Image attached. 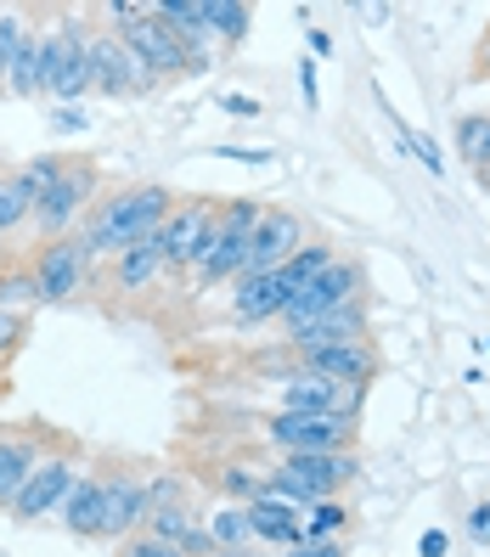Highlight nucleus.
Here are the masks:
<instances>
[{
  "instance_id": "nucleus-1",
  "label": "nucleus",
  "mask_w": 490,
  "mask_h": 557,
  "mask_svg": "<svg viewBox=\"0 0 490 557\" xmlns=\"http://www.w3.org/2000/svg\"><path fill=\"white\" fill-rule=\"evenodd\" d=\"M175 203H181L175 191L170 186H152V181L147 186H119V191H108V198H96V209L85 220V237H90L96 253L113 259L130 243H152Z\"/></svg>"
},
{
  "instance_id": "nucleus-2",
  "label": "nucleus",
  "mask_w": 490,
  "mask_h": 557,
  "mask_svg": "<svg viewBox=\"0 0 490 557\" xmlns=\"http://www.w3.org/2000/svg\"><path fill=\"white\" fill-rule=\"evenodd\" d=\"M259 220H266V203L259 198H232L220 203L215 214V232L198 253V265H192V282L198 287H215V282H237L243 276V259H248V243L259 232Z\"/></svg>"
},
{
  "instance_id": "nucleus-3",
  "label": "nucleus",
  "mask_w": 490,
  "mask_h": 557,
  "mask_svg": "<svg viewBox=\"0 0 490 557\" xmlns=\"http://www.w3.org/2000/svg\"><path fill=\"white\" fill-rule=\"evenodd\" d=\"M355 473H362V462H355L350 450H327V456H277V468H266L271 496L299 502V507L339 502L344 490L355 484Z\"/></svg>"
},
{
  "instance_id": "nucleus-4",
  "label": "nucleus",
  "mask_w": 490,
  "mask_h": 557,
  "mask_svg": "<svg viewBox=\"0 0 490 557\" xmlns=\"http://www.w3.org/2000/svg\"><path fill=\"white\" fill-rule=\"evenodd\" d=\"M259 440L277 456H327L355 445V417L333 411H266L259 417Z\"/></svg>"
},
{
  "instance_id": "nucleus-5",
  "label": "nucleus",
  "mask_w": 490,
  "mask_h": 557,
  "mask_svg": "<svg viewBox=\"0 0 490 557\" xmlns=\"http://www.w3.org/2000/svg\"><path fill=\"white\" fill-rule=\"evenodd\" d=\"M108 17H119V23H113V35L147 62V74H152V79L192 74V57H186L181 35H175V28L163 23L152 7H108Z\"/></svg>"
},
{
  "instance_id": "nucleus-6",
  "label": "nucleus",
  "mask_w": 490,
  "mask_h": 557,
  "mask_svg": "<svg viewBox=\"0 0 490 557\" xmlns=\"http://www.w3.org/2000/svg\"><path fill=\"white\" fill-rule=\"evenodd\" d=\"M350 305H367V271L355 265V259H333V265H327L316 282H305V287L287 299L282 326H287V338H293L299 326L333 315V310H350Z\"/></svg>"
},
{
  "instance_id": "nucleus-7",
  "label": "nucleus",
  "mask_w": 490,
  "mask_h": 557,
  "mask_svg": "<svg viewBox=\"0 0 490 557\" xmlns=\"http://www.w3.org/2000/svg\"><path fill=\"white\" fill-rule=\"evenodd\" d=\"M96 191H102V175H96V163H62L57 186L35 203V232H40L46 243L79 232V220H90V209H96Z\"/></svg>"
},
{
  "instance_id": "nucleus-8",
  "label": "nucleus",
  "mask_w": 490,
  "mask_h": 557,
  "mask_svg": "<svg viewBox=\"0 0 490 557\" xmlns=\"http://www.w3.org/2000/svg\"><path fill=\"white\" fill-rule=\"evenodd\" d=\"M215 214H220L215 198H181V203L170 209L163 232L152 237L158 253H163V271H192V265H198V253H204V243H209V232H215Z\"/></svg>"
},
{
  "instance_id": "nucleus-9",
  "label": "nucleus",
  "mask_w": 490,
  "mask_h": 557,
  "mask_svg": "<svg viewBox=\"0 0 490 557\" xmlns=\"http://www.w3.org/2000/svg\"><path fill=\"white\" fill-rule=\"evenodd\" d=\"M90 259H96V248H90V237H85V232H69V237L46 243V248H40V259H35L40 305H62V299H74V293L85 287V276H90Z\"/></svg>"
},
{
  "instance_id": "nucleus-10",
  "label": "nucleus",
  "mask_w": 490,
  "mask_h": 557,
  "mask_svg": "<svg viewBox=\"0 0 490 557\" xmlns=\"http://www.w3.org/2000/svg\"><path fill=\"white\" fill-rule=\"evenodd\" d=\"M282 388V411H333V417H362V400L367 388H350V383H333L299 360H287V372L277 377Z\"/></svg>"
},
{
  "instance_id": "nucleus-11",
  "label": "nucleus",
  "mask_w": 490,
  "mask_h": 557,
  "mask_svg": "<svg viewBox=\"0 0 490 557\" xmlns=\"http://www.w3.org/2000/svg\"><path fill=\"white\" fill-rule=\"evenodd\" d=\"M299 248H305V220L293 214V209L266 203V220H259V232H254V243H248V259H243V276H237V282L282 271Z\"/></svg>"
},
{
  "instance_id": "nucleus-12",
  "label": "nucleus",
  "mask_w": 490,
  "mask_h": 557,
  "mask_svg": "<svg viewBox=\"0 0 490 557\" xmlns=\"http://www.w3.org/2000/svg\"><path fill=\"white\" fill-rule=\"evenodd\" d=\"M147 512H152V490L136 473H113L102 479V518H96V541H130L136 530H147Z\"/></svg>"
},
{
  "instance_id": "nucleus-13",
  "label": "nucleus",
  "mask_w": 490,
  "mask_h": 557,
  "mask_svg": "<svg viewBox=\"0 0 490 557\" xmlns=\"http://www.w3.org/2000/svg\"><path fill=\"white\" fill-rule=\"evenodd\" d=\"M79 484V468H74V456L62 450V456H46V462L28 473V484L17 490V502L7 507L17 523H40L46 512H62V502H69V490Z\"/></svg>"
},
{
  "instance_id": "nucleus-14",
  "label": "nucleus",
  "mask_w": 490,
  "mask_h": 557,
  "mask_svg": "<svg viewBox=\"0 0 490 557\" xmlns=\"http://www.w3.org/2000/svg\"><path fill=\"white\" fill-rule=\"evenodd\" d=\"M90 69H96V90L102 96H142V90H152L147 62L130 51L113 28L108 35H90Z\"/></svg>"
},
{
  "instance_id": "nucleus-15",
  "label": "nucleus",
  "mask_w": 490,
  "mask_h": 557,
  "mask_svg": "<svg viewBox=\"0 0 490 557\" xmlns=\"http://www.w3.org/2000/svg\"><path fill=\"white\" fill-rule=\"evenodd\" d=\"M372 326H367V305H350V310H333L321 315L310 326H299V333L287 338V360H310L321 349H339V344H367Z\"/></svg>"
},
{
  "instance_id": "nucleus-16",
  "label": "nucleus",
  "mask_w": 490,
  "mask_h": 557,
  "mask_svg": "<svg viewBox=\"0 0 490 557\" xmlns=\"http://www.w3.org/2000/svg\"><path fill=\"white\" fill-rule=\"evenodd\" d=\"M62 51H57V69H51V96L57 102H79L85 90H96V69H90V35L79 23H62Z\"/></svg>"
},
{
  "instance_id": "nucleus-17",
  "label": "nucleus",
  "mask_w": 490,
  "mask_h": 557,
  "mask_svg": "<svg viewBox=\"0 0 490 557\" xmlns=\"http://www.w3.org/2000/svg\"><path fill=\"white\" fill-rule=\"evenodd\" d=\"M299 367L333 377V383H350V388H372L378 372H383V349L367 338V344H339V349H321L310 360H299Z\"/></svg>"
},
{
  "instance_id": "nucleus-18",
  "label": "nucleus",
  "mask_w": 490,
  "mask_h": 557,
  "mask_svg": "<svg viewBox=\"0 0 490 557\" xmlns=\"http://www.w3.org/2000/svg\"><path fill=\"white\" fill-rule=\"evenodd\" d=\"M248 512V530H254V546H305V507L299 502H282V496H266V502H254L243 507Z\"/></svg>"
},
{
  "instance_id": "nucleus-19",
  "label": "nucleus",
  "mask_w": 490,
  "mask_h": 557,
  "mask_svg": "<svg viewBox=\"0 0 490 557\" xmlns=\"http://www.w3.org/2000/svg\"><path fill=\"white\" fill-rule=\"evenodd\" d=\"M57 51H62V35H57V28H51V35H40V28H28V40H23V51H17V62H12V79H7V90H12V96H40V90L51 85Z\"/></svg>"
},
{
  "instance_id": "nucleus-20",
  "label": "nucleus",
  "mask_w": 490,
  "mask_h": 557,
  "mask_svg": "<svg viewBox=\"0 0 490 557\" xmlns=\"http://www.w3.org/2000/svg\"><path fill=\"white\" fill-rule=\"evenodd\" d=\"M40 462H46V456H40V422H28L23 434L0 440V507L17 502V490L28 484V473H35Z\"/></svg>"
},
{
  "instance_id": "nucleus-21",
  "label": "nucleus",
  "mask_w": 490,
  "mask_h": 557,
  "mask_svg": "<svg viewBox=\"0 0 490 557\" xmlns=\"http://www.w3.org/2000/svg\"><path fill=\"white\" fill-rule=\"evenodd\" d=\"M287 299H293V287H287V276L282 271H271V276H248V282H237V293H232V315L237 321H282V310H287Z\"/></svg>"
},
{
  "instance_id": "nucleus-22",
  "label": "nucleus",
  "mask_w": 490,
  "mask_h": 557,
  "mask_svg": "<svg viewBox=\"0 0 490 557\" xmlns=\"http://www.w3.org/2000/svg\"><path fill=\"white\" fill-rule=\"evenodd\" d=\"M163 276V253L158 243H130L124 253H113V287L119 293H142Z\"/></svg>"
},
{
  "instance_id": "nucleus-23",
  "label": "nucleus",
  "mask_w": 490,
  "mask_h": 557,
  "mask_svg": "<svg viewBox=\"0 0 490 557\" xmlns=\"http://www.w3.org/2000/svg\"><path fill=\"white\" fill-rule=\"evenodd\" d=\"M96 518H102V479H79L62 502V530L96 541Z\"/></svg>"
},
{
  "instance_id": "nucleus-24",
  "label": "nucleus",
  "mask_w": 490,
  "mask_h": 557,
  "mask_svg": "<svg viewBox=\"0 0 490 557\" xmlns=\"http://www.w3.org/2000/svg\"><path fill=\"white\" fill-rule=\"evenodd\" d=\"M192 530H204V518L192 512L186 502H163V507H152V512H147V535L170 541V546H186V541H192Z\"/></svg>"
},
{
  "instance_id": "nucleus-25",
  "label": "nucleus",
  "mask_w": 490,
  "mask_h": 557,
  "mask_svg": "<svg viewBox=\"0 0 490 557\" xmlns=\"http://www.w3.org/2000/svg\"><path fill=\"white\" fill-rule=\"evenodd\" d=\"M456 158L468 163V170H490V113H463L456 119Z\"/></svg>"
},
{
  "instance_id": "nucleus-26",
  "label": "nucleus",
  "mask_w": 490,
  "mask_h": 557,
  "mask_svg": "<svg viewBox=\"0 0 490 557\" xmlns=\"http://www.w3.org/2000/svg\"><path fill=\"white\" fill-rule=\"evenodd\" d=\"M35 203H40V191L17 175H0V232H17L23 220H35Z\"/></svg>"
},
{
  "instance_id": "nucleus-27",
  "label": "nucleus",
  "mask_w": 490,
  "mask_h": 557,
  "mask_svg": "<svg viewBox=\"0 0 490 557\" xmlns=\"http://www.w3.org/2000/svg\"><path fill=\"white\" fill-rule=\"evenodd\" d=\"M350 523H355V512L344 507V496L339 502H316V507H305V541H344Z\"/></svg>"
},
{
  "instance_id": "nucleus-28",
  "label": "nucleus",
  "mask_w": 490,
  "mask_h": 557,
  "mask_svg": "<svg viewBox=\"0 0 490 557\" xmlns=\"http://www.w3.org/2000/svg\"><path fill=\"white\" fill-rule=\"evenodd\" d=\"M204 523H209L215 552H248V546H254V530H248V512H243V507H220V512L204 518Z\"/></svg>"
},
{
  "instance_id": "nucleus-29",
  "label": "nucleus",
  "mask_w": 490,
  "mask_h": 557,
  "mask_svg": "<svg viewBox=\"0 0 490 557\" xmlns=\"http://www.w3.org/2000/svg\"><path fill=\"white\" fill-rule=\"evenodd\" d=\"M248 7L243 0H209V35L220 40V46H237L243 35H248Z\"/></svg>"
},
{
  "instance_id": "nucleus-30",
  "label": "nucleus",
  "mask_w": 490,
  "mask_h": 557,
  "mask_svg": "<svg viewBox=\"0 0 490 557\" xmlns=\"http://www.w3.org/2000/svg\"><path fill=\"white\" fill-rule=\"evenodd\" d=\"M333 259H339L333 248H321V243H310V248H299V253L287 259V265H282V276H287V287H293V293H299L305 282H316V276H321L327 265H333Z\"/></svg>"
},
{
  "instance_id": "nucleus-31",
  "label": "nucleus",
  "mask_w": 490,
  "mask_h": 557,
  "mask_svg": "<svg viewBox=\"0 0 490 557\" xmlns=\"http://www.w3.org/2000/svg\"><path fill=\"white\" fill-rule=\"evenodd\" d=\"M23 40H28V17L23 12H0V90H7V79H12V62H17Z\"/></svg>"
},
{
  "instance_id": "nucleus-32",
  "label": "nucleus",
  "mask_w": 490,
  "mask_h": 557,
  "mask_svg": "<svg viewBox=\"0 0 490 557\" xmlns=\"http://www.w3.org/2000/svg\"><path fill=\"white\" fill-rule=\"evenodd\" d=\"M12 305H40L35 271H7L0 276V310H12Z\"/></svg>"
},
{
  "instance_id": "nucleus-33",
  "label": "nucleus",
  "mask_w": 490,
  "mask_h": 557,
  "mask_svg": "<svg viewBox=\"0 0 490 557\" xmlns=\"http://www.w3.org/2000/svg\"><path fill=\"white\" fill-rule=\"evenodd\" d=\"M113 557H186L181 546H170V541H158V535H147V530H136L130 541H119V552Z\"/></svg>"
},
{
  "instance_id": "nucleus-34",
  "label": "nucleus",
  "mask_w": 490,
  "mask_h": 557,
  "mask_svg": "<svg viewBox=\"0 0 490 557\" xmlns=\"http://www.w3.org/2000/svg\"><path fill=\"white\" fill-rule=\"evenodd\" d=\"M57 175H62V158H35V163H23V181L35 186L40 198H46V191L57 186Z\"/></svg>"
},
{
  "instance_id": "nucleus-35",
  "label": "nucleus",
  "mask_w": 490,
  "mask_h": 557,
  "mask_svg": "<svg viewBox=\"0 0 490 557\" xmlns=\"http://www.w3.org/2000/svg\"><path fill=\"white\" fill-rule=\"evenodd\" d=\"M17 344H23V315H17V310H0V367L12 360Z\"/></svg>"
},
{
  "instance_id": "nucleus-36",
  "label": "nucleus",
  "mask_w": 490,
  "mask_h": 557,
  "mask_svg": "<svg viewBox=\"0 0 490 557\" xmlns=\"http://www.w3.org/2000/svg\"><path fill=\"white\" fill-rule=\"evenodd\" d=\"M344 552H350L344 541H305V546H293L282 557H344Z\"/></svg>"
},
{
  "instance_id": "nucleus-37",
  "label": "nucleus",
  "mask_w": 490,
  "mask_h": 557,
  "mask_svg": "<svg viewBox=\"0 0 490 557\" xmlns=\"http://www.w3.org/2000/svg\"><path fill=\"white\" fill-rule=\"evenodd\" d=\"M412 152H417L422 163H429V170H434V175L445 170V158H440V147H434V136H417V129H412Z\"/></svg>"
},
{
  "instance_id": "nucleus-38",
  "label": "nucleus",
  "mask_w": 490,
  "mask_h": 557,
  "mask_svg": "<svg viewBox=\"0 0 490 557\" xmlns=\"http://www.w3.org/2000/svg\"><path fill=\"white\" fill-rule=\"evenodd\" d=\"M468 535H474L479 546H490V502H479V507L468 512Z\"/></svg>"
},
{
  "instance_id": "nucleus-39",
  "label": "nucleus",
  "mask_w": 490,
  "mask_h": 557,
  "mask_svg": "<svg viewBox=\"0 0 490 557\" xmlns=\"http://www.w3.org/2000/svg\"><path fill=\"white\" fill-rule=\"evenodd\" d=\"M445 546H451V541H445V530H429V535L417 541V552H422V557H445Z\"/></svg>"
},
{
  "instance_id": "nucleus-40",
  "label": "nucleus",
  "mask_w": 490,
  "mask_h": 557,
  "mask_svg": "<svg viewBox=\"0 0 490 557\" xmlns=\"http://www.w3.org/2000/svg\"><path fill=\"white\" fill-rule=\"evenodd\" d=\"M474 79H490V28L479 35V51H474Z\"/></svg>"
},
{
  "instance_id": "nucleus-41",
  "label": "nucleus",
  "mask_w": 490,
  "mask_h": 557,
  "mask_svg": "<svg viewBox=\"0 0 490 557\" xmlns=\"http://www.w3.org/2000/svg\"><path fill=\"white\" fill-rule=\"evenodd\" d=\"M225 108H232L237 119H254L259 113V102H248V96H225Z\"/></svg>"
},
{
  "instance_id": "nucleus-42",
  "label": "nucleus",
  "mask_w": 490,
  "mask_h": 557,
  "mask_svg": "<svg viewBox=\"0 0 490 557\" xmlns=\"http://www.w3.org/2000/svg\"><path fill=\"white\" fill-rule=\"evenodd\" d=\"M57 129H85V113H74V108H62L57 119H51Z\"/></svg>"
},
{
  "instance_id": "nucleus-43",
  "label": "nucleus",
  "mask_w": 490,
  "mask_h": 557,
  "mask_svg": "<svg viewBox=\"0 0 490 557\" xmlns=\"http://www.w3.org/2000/svg\"><path fill=\"white\" fill-rule=\"evenodd\" d=\"M215 557H271V552H254V546H248V552H215Z\"/></svg>"
},
{
  "instance_id": "nucleus-44",
  "label": "nucleus",
  "mask_w": 490,
  "mask_h": 557,
  "mask_svg": "<svg viewBox=\"0 0 490 557\" xmlns=\"http://www.w3.org/2000/svg\"><path fill=\"white\" fill-rule=\"evenodd\" d=\"M7 388H12V383H0V395H7Z\"/></svg>"
},
{
  "instance_id": "nucleus-45",
  "label": "nucleus",
  "mask_w": 490,
  "mask_h": 557,
  "mask_svg": "<svg viewBox=\"0 0 490 557\" xmlns=\"http://www.w3.org/2000/svg\"><path fill=\"white\" fill-rule=\"evenodd\" d=\"M485 349H490V338H485Z\"/></svg>"
},
{
  "instance_id": "nucleus-46",
  "label": "nucleus",
  "mask_w": 490,
  "mask_h": 557,
  "mask_svg": "<svg viewBox=\"0 0 490 557\" xmlns=\"http://www.w3.org/2000/svg\"><path fill=\"white\" fill-rule=\"evenodd\" d=\"M0 237H7V232H0Z\"/></svg>"
}]
</instances>
